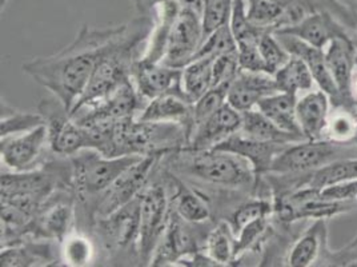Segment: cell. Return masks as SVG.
Masks as SVG:
<instances>
[{
    "mask_svg": "<svg viewBox=\"0 0 357 267\" xmlns=\"http://www.w3.org/2000/svg\"><path fill=\"white\" fill-rule=\"evenodd\" d=\"M131 79L139 96L147 103L165 92L181 89V68L139 59L135 63Z\"/></svg>",
    "mask_w": 357,
    "mask_h": 267,
    "instance_id": "18",
    "label": "cell"
},
{
    "mask_svg": "<svg viewBox=\"0 0 357 267\" xmlns=\"http://www.w3.org/2000/svg\"><path fill=\"white\" fill-rule=\"evenodd\" d=\"M43 123H45V118L40 113L33 114L27 111H17L15 108L7 106L6 102H1V138L27 133Z\"/></svg>",
    "mask_w": 357,
    "mask_h": 267,
    "instance_id": "35",
    "label": "cell"
},
{
    "mask_svg": "<svg viewBox=\"0 0 357 267\" xmlns=\"http://www.w3.org/2000/svg\"><path fill=\"white\" fill-rule=\"evenodd\" d=\"M352 99H354V103L357 106V54L356 67H355V73H354V78H352Z\"/></svg>",
    "mask_w": 357,
    "mask_h": 267,
    "instance_id": "48",
    "label": "cell"
},
{
    "mask_svg": "<svg viewBox=\"0 0 357 267\" xmlns=\"http://www.w3.org/2000/svg\"><path fill=\"white\" fill-rule=\"evenodd\" d=\"M39 113L45 118L54 154L70 158L82 150L89 149L87 129L75 122L68 110L55 96L43 99L39 104Z\"/></svg>",
    "mask_w": 357,
    "mask_h": 267,
    "instance_id": "7",
    "label": "cell"
},
{
    "mask_svg": "<svg viewBox=\"0 0 357 267\" xmlns=\"http://www.w3.org/2000/svg\"><path fill=\"white\" fill-rule=\"evenodd\" d=\"M241 122V113L225 102L211 118L195 130L185 149L194 151L213 149L231 135L238 133Z\"/></svg>",
    "mask_w": 357,
    "mask_h": 267,
    "instance_id": "19",
    "label": "cell"
},
{
    "mask_svg": "<svg viewBox=\"0 0 357 267\" xmlns=\"http://www.w3.org/2000/svg\"><path fill=\"white\" fill-rule=\"evenodd\" d=\"M355 143H336L328 139L291 143L271 164L272 174H308L326 164L344 158H356Z\"/></svg>",
    "mask_w": 357,
    "mask_h": 267,
    "instance_id": "4",
    "label": "cell"
},
{
    "mask_svg": "<svg viewBox=\"0 0 357 267\" xmlns=\"http://www.w3.org/2000/svg\"><path fill=\"white\" fill-rule=\"evenodd\" d=\"M136 119L142 122L178 123L185 129L190 143L194 130V103L188 99L181 87L151 99L137 114Z\"/></svg>",
    "mask_w": 357,
    "mask_h": 267,
    "instance_id": "13",
    "label": "cell"
},
{
    "mask_svg": "<svg viewBox=\"0 0 357 267\" xmlns=\"http://www.w3.org/2000/svg\"><path fill=\"white\" fill-rule=\"evenodd\" d=\"M276 86L280 92L298 95V92L311 91L314 83L312 73L301 58L291 55L289 60L275 73Z\"/></svg>",
    "mask_w": 357,
    "mask_h": 267,
    "instance_id": "28",
    "label": "cell"
},
{
    "mask_svg": "<svg viewBox=\"0 0 357 267\" xmlns=\"http://www.w3.org/2000/svg\"><path fill=\"white\" fill-rule=\"evenodd\" d=\"M257 47L266 62L269 74L275 75V73L291 58V54L279 42L273 31H264L259 36Z\"/></svg>",
    "mask_w": 357,
    "mask_h": 267,
    "instance_id": "39",
    "label": "cell"
},
{
    "mask_svg": "<svg viewBox=\"0 0 357 267\" xmlns=\"http://www.w3.org/2000/svg\"><path fill=\"white\" fill-rule=\"evenodd\" d=\"M174 206L178 217L191 224L206 222L211 217L208 203L200 195L185 189V186L181 183H178V194L174 198Z\"/></svg>",
    "mask_w": 357,
    "mask_h": 267,
    "instance_id": "33",
    "label": "cell"
},
{
    "mask_svg": "<svg viewBox=\"0 0 357 267\" xmlns=\"http://www.w3.org/2000/svg\"><path fill=\"white\" fill-rule=\"evenodd\" d=\"M352 179H357V158H344L308 173L301 186L321 190L331 185Z\"/></svg>",
    "mask_w": 357,
    "mask_h": 267,
    "instance_id": "29",
    "label": "cell"
},
{
    "mask_svg": "<svg viewBox=\"0 0 357 267\" xmlns=\"http://www.w3.org/2000/svg\"><path fill=\"white\" fill-rule=\"evenodd\" d=\"M71 190L74 189H61L45 202L32 223L29 237L56 240L60 245L71 233L70 227L75 214L74 198L70 195Z\"/></svg>",
    "mask_w": 357,
    "mask_h": 267,
    "instance_id": "11",
    "label": "cell"
},
{
    "mask_svg": "<svg viewBox=\"0 0 357 267\" xmlns=\"http://www.w3.org/2000/svg\"><path fill=\"white\" fill-rule=\"evenodd\" d=\"M288 146L289 145L255 140L236 133L211 150H222L243 157L251 164L256 175H261L269 171V167L275 158Z\"/></svg>",
    "mask_w": 357,
    "mask_h": 267,
    "instance_id": "21",
    "label": "cell"
},
{
    "mask_svg": "<svg viewBox=\"0 0 357 267\" xmlns=\"http://www.w3.org/2000/svg\"><path fill=\"white\" fill-rule=\"evenodd\" d=\"M136 7V10L139 11V14L143 16H151L155 17L156 11L171 0H131Z\"/></svg>",
    "mask_w": 357,
    "mask_h": 267,
    "instance_id": "45",
    "label": "cell"
},
{
    "mask_svg": "<svg viewBox=\"0 0 357 267\" xmlns=\"http://www.w3.org/2000/svg\"><path fill=\"white\" fill-rule=\"evenodd\" d=\"M342 8L345 7L347 10H351L354 13H357V0H336Z\"/></svg>",
    "mask_w": 357,
    "mask_h": 267,
    "instance_id": "47",
    "label": "cell"
},
{
    "mask_svg": "<svg viewBox=\"0 0 357 267\" xmlns=\"http://www.w3.org/2000/svg\"><path fill=\"white\" fill-rule=\"evenodd\" d=\"M59 254L61 262L67 266H89L93 261L95 249L89 237L71 231L60 243Z\"/></svg>",
    "mask_w": 357,
    "mask_h": 267,
    "instance_id": "34",
    "label": "cell"
},
{
    "mask_svg": "<svg viewBox=\"0 0 357 267\" xmlns=\"http://www.w3.org/2000/svg\"><path fill=\"white\" fill-rule=\"evenodd\" d=\"M178 4V10L192 13L199 17H203L204 10V0H175Z\"/></svg>",
    "mask_w": 357,
    "mask_h": 267,
    "instance_id": "46",
    "label": "cell"
},
{
    "mask_svg": "<svg viewBox=\"0 0 357 267\" xmlns=\"http://www.w3.org/2000/svg\"><path fill=\"white\" fill-rule=\"evenodd\" d=\"M143 102L131 79L100 99L75 107L70 115L80 126L86 127L98 122H114L137 117L146 106Z\"/></svg>",
    "mask_w": 357,
    "mask_h": 267,
    "instance_id": "8",
    "label": "cell"
},
{
    "mask_svg": "<svg viewBox=\"0 0 357 267\" xmlns=\"http://www.w3.org/2000/svg\"><path fill=\"white\" fill-rule=\"evenodd\" d=\"M275 211V205L268 199H251L240 205L231 217V229L235 237L248 223L255 222L260 218H267Z\"/></svg>",
    "mask_w": 357,
    "mask_h": 267,
    "instance_id": "37",
    "label": "cell"
},
{
    "mask_svg": "<svg viewBox=\"0 0 357 267\" xmlns=\"http://www.w3.org/2000/svg\"><path fill=\"white\" fill-rule=\"evenodd\" d=\"M267 227L268 217L248 223L244 229H241V231L235 237V261L243 252L256 245V242L266 233Z\"/></svg>",
    "mask_w": 357,
    "mask_h": 267,
    "instance_id": "43",
    "label": "cell"
},
{
    "mask_svg": "<svg viewBox=\"0 0 357 267\" xmlns=\"http://www.w3.org/2000/svg\"><path fill=\"white\" fill-rule=\"evenodd\" d=\"M247 16L253 26L275 31L292 24V19L283 4L275 0H245Z\"/></svg>",
    "mask_w": 357,
    "mask_h": 267,
    "instance_id": "27",
    "label": "cell"
},
{
    "mask_svg": "<svg viewBox=\"0 0 357 267\" xmlns=\"http://www.w3.org/2000/svg\"><path fill=\"white\" fill-rule=\"evenodd\" d=\"M191 223L183 221L175 211H171L167 227L152 254V266L172 265L181 257L197 252V240L191 229Z\"/></svg>",
    "mask_w": 357,
    "mask_h": 267,
    "instance_id": "15",
    "label": "cell"
},
{
    "mask_svg": "<svg viewBox=\"0 0 357 267\" xmlns=\"http://www.w3.org/2000/svg\"><path fill=\"white\" fill-rule=\"evenodd\" d=\"M234 0H204V10L202 17L203 41H206L211 34L229 24L232 14Z\"/></svg>",
    "mask_w": 357,
    "mask_h": 267,
    "instance_id": "38",
    "label": "cell"
},
{
    "mask_svg": "<svg viewBox=\"0 0 357 267\" xmlns=\"http://www.w3.org/2000/svg\"><path fill=\"white\" fill-rule=\"evenodd\" d=\"M238 43L234 38L229 24L211 34L206 41L202 42L199 50L196 51L192 60L203 58H216L225 54H236ZM191 60V62H192Z\"/></svg>",
    "mask_w": 357,
    "mask_h": 267,
    "instance_id": "36",
    "label": "cell"
},
{
    "mask_svg": "<svg viewBox=\"0 0 357 267\" xmlns=\"http://www.w3.org/2000/svg\"><path fill=\"white\" fill-rule=\"evenodd\" d=\"M335 113L328 118L327 129L323 139L336 143H352L357 131L356 107H333Z\"/></svg>",
    "mask_w": 357,
    "mask_h": 267,
    "instance_id": "32",
    "label": "cell"
},
{
    "mask_svg": "<svg viewBox=\"0 0 357 267\" xmlns=\"http://www.w3.org/2000/svg\"><path fill=\"white\" fill-rule=\"evenodd\" d=\"M327 242L326 219H316L312 226L298 238L291 247L288 266L308 267L313 265Z\"/></svg>",
    "mask_w": 357,
    "mask_h": 267,
    "instance_id": "26",
    "label": "cell"
},
{
    "mask_svg": "<svg viewBox=\"0 0 357 267\" xmlns=\"http://www.w3.org/2000/svg\"><path fill=\"white\" fill-rule=\"evenodd\" d=\"M206 254L219 266H227L235 262V234L229 223H219L204 242Z\"/></svg>",
    "mask_w": 357,
    "mask_h": 267,
    "instance_id": "31",
    "label": "cell"
},
{
    "mask_svg": "<svg viewBox=\"0 0 357 267\" xmlns=\"http://www.w3.org/2000/svg\"><path fill=\"white\" fill-rule=\"evenodd\" d=\"M140 155L105 157L98 150L84 149L70 157L73 166V189L82 203L89 205V222L95 201L119 178L120 174L136 164Z\"/></svg>",
    "mask_w": 357,
    "mask_h": 267,
    "instance_id": "3",
    "label": "cell"
},
{
    "mask_svg": "<svg viewBox=\"0 0 357 267\" xmlns=\"http://www.w3.org/2000/svg\"><path fill=\"white\" fill-rule=\"evenodd\" d=\"M202 17L195 15L192 13L178 10V16L175 19L174 27L169 35L165 55L160 63L174 68L185 67L199 50L202 45Z\"/></svg>",
    "mask_w": 357,
    "mask_h": 267,
    "instance_id": "12",
    "label": "cell"
},
{
    "mask_svg": "<svg viewBox=\"0 0 357 267\" xmlns=\"http://www.w3.org/2000/svg\"><path fill=\"white\" fill-rule=\"evenodd\" d=\"M130 31L131 23L105 29L83 26L74 41L59 52L24 62L23 73L48 89L71 113L87 89L96 64L119 45Z\"/></svg>",
    "mask_w": 357,
    "mask_h": 267,
    "instance_id": "1",
    "label": "cell"
},
{
    "mask_svg": "<svg viewBox=\"0 0 357 267\" xmlns=\"http://www.w3.org/2000/svg\"><path fill=\"white\" fill-rule=\"evenodd\" d=\"M275 92H279V89L273 75L240 70L228 89L227 103L231 104L238 113H244L256 108L263 98Z\"/></svg>",
    "mask_w": 357,
    "mask_h": 267,
    "instance_id": "20",
    "label": "cell"
},
{
    "mask_svg": "<svg viewBox=\"0 0 357 267\" xmlns=\"http://www.w3.org/2000/svg\"><path fill=\"white\" fill-rule=\"evenodd\" d=\"M139 224V196L108 217L98 218L93 223L95 231L107 252H121L130 246H134L137 252Z\"/></svg>",
    "mask_w": 357,
    "mask_h": 267,
    "instance_id": "10",
    "label": "cell"
},
{
    "mask_svg": "<svg viewBox=\"0 0 357 267\" xmlns=\"http://www.w3.org/2000/svg\"><path fill=\"white\" fill-rule=\"evenodd\" d=\"M257 41L259 39H247L238 42V66L241 70L250 73H268L266 62L257 47Z\"/></svg>",
    "mask_w": 357,
    "mask_h": 267,
    "instance_id": "41",
    "label": "cell"
},
{
    "mask_svg": "<svg viewBox=\"0 0 357 267\" xmlns=\"http://www.w3.org/2000/svg\"><path fill=\"white\" fill-rule=\"evenodd\" d=\"M169 202L162 183H149L139 195V238L137 255L139 262L149 265L164 230L169 219Z\"/></svg>",
    "mask_w": 357,
    "mask_h": 267,
    "instance_id": "5",
    "label": "cell"
},
{
    "mask_svg": "<svg viewBox=\"0 0 357 267\" xmlns=\"http://www.w3.org/2000/svg\"><path fill=\"white\" fill-rule=\"evenodd\" d=\"M241 129L238 133L260 142L291 145L305 140L304 136L284 131L257 108L241 113Z\"/></svg>",
    "mask_w": 357,
    "mask_h": 267,
    "instance_id": "24",
    "label": "cell"
},
{
    "mask_svg": "<svg viewBox=\"0 0 357 267\" xmlns=\"http://www.w3.org/2000/svg\"><path fill=\"white\" fill-rule=\"evenodd\" d=\"M273 32L296 36L300 41L321 50H326L333 39L347 35L342 24L327 10L310 13L296 23L276 29Z\"/></svg>",
    "mask_w": 357,
    "mask_h": 267,
    "instance_id": "17",
    "label": "cell"
},
{
    "mask_svg": "<svg viewBox=\"0 0 357 267\" xmlns=\"http://www.w3.org/2000/svg\"><path fill=\"white\" fill-rule=\"evenodd\" d=\"M275 35L291 55L298 57L307 63L310 71L312 73L314 82L319 85L320 89H323L329 96L332 107L344 106L342 95L328 70L324 50L308 45L304 41H300L298 38L292 35H287V34H275Z\"/></svg>",
    "mask_w": 357,
    "mask_h": 267,
    "instance_id": "14",
    "label": "cell"
},
{
    "mask_svg": "<svg viewBox=\"0 0 357 267\" xmlns=\"http://www.w3.org/2000/svg\"><path fill=\"white\" fill-rule=\"evenodd\" d=\"M181 152L178 170L192 178L228 189L251 187L255 183L256 173L252 166L240 155L222 150L181 149Z\"/></svg>",
    "mask_w": 357,
    "mask_h": 267,
    "instance_id": "2",
    "label": "cell"
},
{
    "mask_svg": "<svg viewBox=\"0 0 357 267\" xmlns=\"http://www.w3.org/2000/svg\"><path fill=\"white\" fill-rule=\"evenodd\" d=\"M328 70L342 95L344 106L357 107L352 99V78L356 67V45L348 36L333 39L324 50Z\"/></svg>",
    "mask_w": 357,
    "mask_h": 267,
    "instance_id": "16",
    "label": "cell"
},
{
    "mask_svg": "<svg viewBox=\"0 0 357 267\" xmlns=\"http://www.w3.org/2000/svg\"><path fill=\"white\" fill-rule=\"evenodd\" d=\"M238 52L216 57L212 63V87L231 85L240 73Z\"/></svg>",
    "mask_w": 357,
    "mask_h": 267,
    "instance_id": "42",
    "label": "cell"
},
{
    "mask_svg": "<svg viewBox=\"0 0 357 267\" xmlns=\"http://www.w3.org/2000/svg\"><path fill=\"white\" fill-rule=\"evenodd\" d=\"M162 155H146L123 171L105 193L93 203L92 224L98 218L108 217L136 199L149 186V178Z\"/></svg>",
    "mask_w": 357,
    "mask_h": 267,
    "instance_id": "6",
    "label": "cell"
},
{
    "mask_svg": "<svg viewBox=\"0 0 357 267\" xmlns=\"http://www.w3.org/2000/svg\"><path fill=\"white\" fill-rule=\"evenodd\" d=\"M331 99L323 89L311 91L298 98L296 117L301 133L308 140L324 138L329 118Z\"/></svg>",
    "mask_w": 357,
    "mask_h": 267,
    "instance_id": "22",
    "label": "cell"
},
{
    "mask_svg": "<svg viewBox=\"0 0 357 267\" xmlns=\"http://www.w3.org/2000/svg\"><path fill=\"white\" fill-rule=\"evenodd\" d=\"M296 104H298V95L279 91L263 98L257 103L256 108L261 111L267 118L271 119L284 131L304 136L298 126Z\"/></svg>",
    "mask_w": 357,
    "mask_h": 267,
    "instance_id": "25",
    "label": "cell"
},
{
    "mask_svg": "<svg viewBox=\"0 0 357 267\" xmlns=\"http://www.w3.org/2000/svg\"><path fill=\"white\" fill-rule=\"evenodd\" d=\"M7 1H8V0H0V4H1V8H3V7H4V6H6V4H7Z\"/></svg>",
    "mask_w": 357,
    "mask_h": 267,
    "instance_id": "49",
    "label": "cell"
},
{
    "mask_svg": "<svg viewBox=\"0 0 357 267\" xmlns=\"http://www.w3.org/2000/svg\"><path fill=\"white\" fill-rule=\"evenodd\" d=\"M231 85H220L208 89L202 98L194 103V133L207 119L211 118L225 102ZM192 136V135H191Z\"/></svg>",
    "mask_w": 357,
    "mask_h": 267,
    "instance_id": "40",
    "label": "cell"
},
{
    "mask_svg": "<svg viewBox=\"0 0 357 267\" xmlns=\"http://www.w3.org/2000/svg\"><path fill=\"white\" fill-rule=\"evenodd\" d=\"M213 59L215 58L192 60L181 68V87L192 103L212 89Z\"/></svg>",
    "mask_w": 357,
    "mask_h": 267,
    "instance_id": "30",
    "label": "cell"
},
{
    "mask_svg": "<svg viewBox=\"0 0 357 267\" xmlns=\"http://www.w3.org/2000/svg\"><path fill=\"white\" fill-rule=\"evenodd\" d=\"M48 239H24L16 245L1 247V266H38L55 262L54 250Z\"/></svg>",
    "mask_w": 357,
    "mask_h": 267,
    "instance_id": "23",
    "label": "cell"
},
{
    "mask_svg": "<svg viewBox=\"0 0 357 267\" xmlns=\"http://www.w3.org/2000/svg\"><path fill=\"white\" fill-rule=\"evenodd\" d=\"M48 151L52 150L45 123L27 133L1 138L0 142L1 164L15 173L43 167Z\"/></svg>",
    "mask_w": 357,
    "mask_h": 267,
    "instance_id": "9",
    "label": "cell"
},
{
    "mask_svg": "<svg viewBox=\"0 0 357 267\" xmlns=\"http://www.w3.org/2000/svg\"><path fill=\"white\" fill-rule=\"evenodd\" d=\"M352 143H355L357 146V131H356V136H355V139H354V142Z\"/></svg>",
    "mask_w": 357,
    "mask_h": 267,
    "instance_id": "50",
    "label": "cell"
},
{
    "mask_svg": "<svg viewBox=\"0 0 357 267\" xmlns=\"http://www.w3.org/2000/svg\"><path fill=\"white\" fill-rule=\"evenodd\" d=\"M320 196L333 202H354L357 199V179L327 186L320 190Z\"/></svg>",
    "mask_w": 357,
    "mask_h": 267,
    "instance_id": "44",
    "label": "cell"
}]
</instances>
